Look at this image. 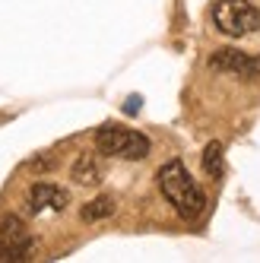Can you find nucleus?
Wrapping results in <instances>:
<instances>
[{
	"mask_svg": "<svg viewBox=\"0 0 260 263\" xmlns=\"http://www.w3.org/2000/svg\"><path fill=\"white\" fill-rule=\"evenodd\" d=\"M111 213H115V200H111V197H96L92 203L83 206V219L86 222H99V219H105Z\"/></svg>",
	"mask_w": 260,
	"mask_h": 263,
	"instance_id": "8",
	"label": "nucleus"
},
{
	"mask_svg": "<svg viewBox=\"0 0 260 263\" xmlns=\"http://www.w3.org/2000/svg\"><path fill=\"white\" fill-rule=\"evenodd\" d=\"M70 178L77 181V184H99L102 181V165H99V159L92 156V153H83L77 162H73Z\"/></svg>",
	"mask_w": 260,
	"mask_h": 263,
	"instance_id": "7",
	"label": "nucleus"
},
{
	"mask_svg": "<svg viewBox=\"0 0 260 263\" xmlns=\"http://www.w3.org/2000/svg\"><path fill=\"white\" fill-rule=\"evenodd\" d=\"M213 23L222 35L241 39L260 29V10L251 0H216L213 4Z\"/></svg>",
	"mask_w": 260,
	"mask_h": 263,
	"instance_id": "2",
	"label": "nucleus"
},
{
	"mask_svg": "<svg viewBox=\"0 0 260 263\" xmlns=\"http://www.w3.org/2000/svg\"><path fill=\"white\" fill-rule=\"evenodd\" d=\"M203 172L210 178H219L222 175V146L219 143H210L203 149Z\"/></svg>",
	"mask_w": 260,
	"mask_h": 263,
	"instance_id": "9",
	"label": "nucleus"
},
{
	"mask_svg": "<svg viewBox=\"0 0 260 263\" xmlns=\"http://www.w3.org/2000/svg\"><path fill=\"white\" fill-rule=\"evenodd\" d=\"M96 146L102 156H118V159H127V162H140L150 156V140L143 134L130 127H118V124H108L96 134Z\"/></svg>",
	"mask_w": 260,
	"mask_h": 263,
	"instance_id": "3",
	"label": "nucleus"
},
{
	"mask_svg": "<svg viewBox=\"0 0 260 263\" xmlns=\"http://www.w3.org/2000/svg\"><path fill=\"white\" fill-rule=\"evenodd\" d=\"M210 67L219 70V73H229V77H238V80H254L260 77V58L254 54H245V51H235V48H222L210 58Z\"/></svg>",
	"mask_w": 260,
	"mask_h": 263,
	"instance_id": "5",
	"label": "nucleus"
},
{
	"mask_svg": "<svg viewBox=\"0 0 260 263\" xmlns=\"http://www.w3.org/2000/svg\"><path fill=\"white\" fill-rule=\"evenodd\" d=\"M32 254V235L23 219L4 216L0 219V260H29Z\"/></svg>",
	"mask_w": 260,
	"mask_h": 263,
	"instance_id": "4",
	"label": "nucleus"
},
{
	"mask_svg": "<svg viewBox=\"0 0 260 263\" xmlns=\"http://www.w3.org/2000/svg\"><path fill=\"white\" fill-rule=\"evenodd\" d=\"M156 181H159L162 197L169 200V206H172L181 219L194 222V219H200L203 213H207V194H203L200 184L188 175V168H184L181 159L165 162V165L159 168Z\"/></svg>",
	"mask_w": 260,
	"mask_h": 263,
	"instance_id": "1",
	"label": "nucleus"
},
{
	"mask_svg": "<svg viewBox=\"0 0 260 263\" xmlns=\"http://www.w3.org/2000/svg\"><path fill=\"white\" fill-rule=\"evenodd\" d=\"M67 203H70V197H67V191H61L58 184H48V181H39L29 191V197H26V210L29 213H45V210H51V213H64L67 210Z\"/></svg>",
	"mask_w": 260,
	"mask_h": 263,
	"instance_id": "6",
	"label": "nucleus"
}]
</instances>
